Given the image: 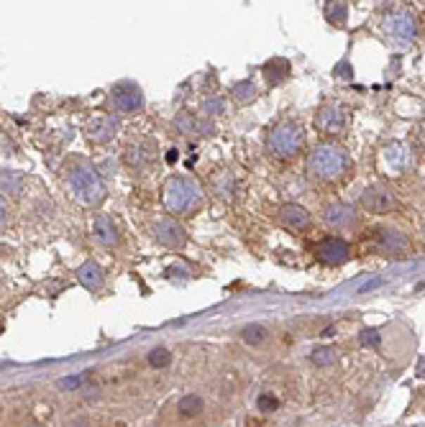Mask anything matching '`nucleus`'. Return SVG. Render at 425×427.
<instances>
[{
	"label": "nucleus",
	"instance_id": "nucleus-1",
	"mask_svg": "<svg viewBox=\"0 0 425 427\" xmlns=\"http://www.w3.org/2000/svg\"><path fill=\"white\" fill-rule=\"evenodd\" d=\"M348 169H351V156L343 146L338 144H318L307 156V174L315 182L336 184L341 179H346Z\"/></svg>",
	"mask_w": 425,
	"mask_h": 427
},
{
	"label": "nucleus",
	"instance_id": "nucleus-2",
	"mask_svg": "<svg viewBox=\"0 0 425 427\" xmlns=\"http://www.w3.org/2000/svg\"><path fill=\"white\" fill-rule=\"evenodd\" d=\"M67 187H70L72 197L82 205H100L106 200L108 189H106V182H103V177L98 174V169L87 164L85 159H75L70 161V167H67Z\"/></svg>",
	"mask_w": 425,
	"mask_h": 427
},
{
	"label": "nucleus",
	"instance_id": "nucleus-3",
	"mask_svg": "<svg viewBox=\"0 0 425 427\" xmlns=\"http://www.w3.org/2000/svg\"><path fill=\"white\" fill-rule=\"evenodd\" d=\"M203 205V189L190 177H170L164 184V208L172 215H190Z\"/></svg>",
	"mask_w": 425,
	"mask_h": 427
},
{
	"label": "nucleus",
	"instance_id": "nucleus-4",
	"mask_svg": "<svg viewBox=\"0 0 425 427\" xmlns=\"http://www.w3.org/2000/svg\"><path fill=\"white\" fill-rule=\"evenodd\" d=\"M305 146V131L298 120L284 118L279 120L274 128L267 136V151H269L274 159H295V156L303 151Z\"/></svg>",
	"mask_w": 425,
	"mask_h": 427
},
{
	"label": "nucleus",
	"instance_id": "nucleus-5",
	"mask_svg": "<svg viewBox=\"0 0 425 427\" xmlns=\"http://www.w3.org/2000/svg\"><path fill=\"white\" fill-rule=\"evenodd\" d=\"M108 100H110V108L121 115H134V113L144 110V92L141 87L131 79H123V82H115L108 92Z\"/></svg>",
	"mask_w": 425,
	"mask_h": 427
},
{
	"label": "nucleus",
	"instance_id": "nucleus-6",
	"mask_svg": "<svg viewBox=\"0 0 425 427\" xmlns=\"http://www.w3.org/2000/svg\"><path fill=\"white\" fill-rule=\"evenodd\" d=\"M384 34L400 44H410L418 36V18L410 11H395V13L384 15L382 21Z\"/></svg>",
	"mask_w": 425,
	"mask_h": 427
},
{
	"label": "nucleus",
	"instance_id": "nucleus-7",
	"mask_svg": "<svg viewBox=\"0 0 425 427\" xmlns=\"http://www.w3.org/2000/svg\"><path fill=\"white\" fill-rule=\"evenodd\" d=\"M123 161L128 169L134 172H146L149 167H154L156 161V144L154 139H136L131 141L123 151Z\"/></svg>",
	"mask_w": 425,
	"mask_h": 427
},
{
	"label": "nucleus",
	"instance_id": "nucleus-8",
	"mask_svg": "<svg viewBox=\"0 0 425 427\" xmlns=\"http://www.w3.org/2000/svg\"><path fill=\"white\" fill-rule=\"evenodd\" d=\"M348 126V110L341 103H328L315 113V128L320 134L336 136Z\"/></svg>",
	"mask_w": 425,
	"mask_h": 427
},
{
	"label": "nucleus",
	"instance_id": "nucleus-9",
	"mask_svg": "<svg viewBox=\"0 0 425 427\" xmlns=\"http://www.w3.org/2000/svg\"><path fill=\"white\" fill-rule=\"evenodd\" d=\"M151 233H154V238L162 246H167V248H182V246L187 243V231H184L182 225H179V220H175V217L156 220Z\"/></svg>",
	"mask_w": 425,
	"mask_h": 427
},
{
	"label": "nucleus",
	"instance_id": "nucleus-10",
	"mask_svg": "<svg viewBox=\"0 0 425 427\" xmlns=\"http://www.w3.org/2000/svg\"><path fill=\"white\" fill-rule=\"evenodd\" d=\"M118 128H121V123L113 115H95L85 126V136L90 144L103 146V144H110L118 136Z\"/></svg>",
	"mask_w": 425,
	"mask_h": 427
},
{
	"label": "nucleus",
	"instance_id": "nucleus-11",
	"mask_svg": "<svg viewBox=\"0 0 425 427\" xmlns=\"http://www.w3.org/2000/svg\"><path fill=\"white\" fill-rule=\"evenodd\" d=\"M315 256H318L323 264H328V267H338V264L348 261L351 248H348V243L343 238L328 236V238H323L318 246H315Z\"/></svg>",
	"mask_w": 425,
	"mask_h": 427
},
{
	"label": "nucleus",
	"instance_id": "nucleus-12",
	"mask_svg": "<svg viewBox=\"0 0 425 427\" xmlns=\"http://www.w3.org/2000/svg\"><path fill=\"white\" fill-rule=\"evenodd\" d=\"M362 205H364V210H369V212H390L397 208V197L384 187H369V189H364Z\"/></svg>",
	"mask_w": 425,
	"mask_h": 427
},
{
	"label": "nucleus",
	"instance_id": "nucleus-13",
	"mask_svg": "<svg viewBox=\"0 0 425 427\" xmlns=\"http://www.w3.org/2000/svg\"><path fill=\"white\" fill-rule=\"evenodd\" d=\"M323 217H326V223L336 231H348V228H354L356 225V210L351 205H343V203H334L328 205L326 210H323Z\"/></svg>",
	"mask_w": 425,
	"mask_h": 427
},
{
	"label": "nucleus",
	"instance_id": "nucleus-14",
	"mask_svg": "<svg viewBox=\"0 0 425 427\" xmlns=\"http://www.w3.org/2000/svg\"><path fill=\"white\" fill-rule=\"evenodd\" d=\"M92 233H95V241L106 248H115L121 243V231L110 215H98L95 217V225H92Z\"/></svg>",
	"mask_w": 425,
	"mask_h": 427
},
{
	"label": "nucleus",
	"instance_id": "nucleus-15",
	"mask_svg": "<svg viewBox=\"0 0 425 427\" xmlns=\"http://www.w3.org/2000/svg\"><path fill=\"white\" fill-rule=\"evenodd\" d=\"M279 223L284 225V228H290V231H305L307 225H310V212L305 210L303 205H295V203H287L279 208Z\"/></svg>",
	"mask_w": 425,
	"mask_h": 427
},
{
	"label": "nucleus",
	"instance_id": "nucleus-16",
	"mask_svg": "<svg viewBox=\"0 0 425 427\" xmlns=\"http://www.w3.org/2000/svg\"><path fill=\"white\" fill-rule=\"evenodd\" d=\"M374 236H379V248H382L384 253H390V256H400V253L407 251V238H405L400 231L379 228Z\"/></svg>",
	"mask_w": 425,
	"mask_h": 427
},
{
	"label": "nucleus",
	"instance_id": "nucleus-17",
	"mask_svg": "<svg viewBox=\"0 0 425 427\" xmlns=\"http://www.w3.org/2000/svg\"><path fill=\"white\" fill-rule=\"evenodd\" d=\"M77 279L80 284L87 287L90 292H98V289L103 287V281H106V274H103L98 261H85V264L77 269Z\"/></svg>",
	"mask_w": 425,
	"mask_h": 427
},
{
	"label": "nucleus",
	"instance_id": "nucleus-18",
	"mask_svg": "<svg viewBox=\"0 0 425 427\" xmlns=\"http://www.w3.org/2000/svg\"><path fill=\"white\" fill-rule=\"evenodd\" d=\"M175 128H177L182 136H198V134L208 136L210 134V126H208V123H200L198 115H192L190 110L179 113L177 118H175Z\"/></svg>",
	"mask_w": 425,
	"mask_h": 427
},
{
	"label": "nucleus",
	"instance_id": "nucleus-19",
	"mask_svg": "<svg viewBox=\"0 0 425 427\" xmlns=\"http://www.w3.org/2000/svg\"><path fill=\"white\" fill-rule=\"evenodd\" d=\"M264 77H267V82H269V84L284 82V79L290 77V62H287V59H282V56H274V59H269V62L264 64Z\"/></svg>",
	"mask_w": 425,
	"mask_h": 427
},
{
	"label": "nucleus",
	"instance_id": "nucleus-20",
	"mask_svg": "<svg viewBox=\"0 0 425 427\" xmlns=\"http://www.w3.org/2000/svg\"><path fill=\"white\" fill-rule=\"evenodd\" d=\"M384 159H387V164L395 172H405V169L410 167V154H407V148L402 144H390V146L384 148Z\"/></svg>",
	"mask_w": 425,
	"mask_h": 427
},
{
	"label": "nucleus",
	"instance_id": "nucleus-21",
	"mask_svg": "<svg viewBox=\"0 0 425 427\" xmlns=\"http://www.w3.org/2000/svg\"><path fill=\"white\" fill-rule=\"evenodd\" d=\"M21 187H23V174L21 172H13V169H3L0 172V192L3 195H21Z\"/></svg>",
	"mask_w": 425,
	"mask_h": 427
},
{
	"label": "nucleus",
	"instance_id": "nucleus-22",
	"mask_svg": "<svg viewBox=\"0 0 425 427\" xmlns=\"http://www.w3.org/2000/svg\"><path fill=\"white\" fill-rule=\"evenodd\" d=\"M231 98L241 106H248L256 100V84L254 79H239V82L231 84Z\"/></svg>",
	"mask_w": 425,
	"mask_h": 427
},
{
	"label": "nucleus",
	"instance_id": "nucleus-23",
	"mask_svg": "<svg viewBox=\"0 0 425 427\" xmlns=\"http://www.w3.org/2000/svg\"><path fill=\"white\" fill-rule=\"evenodd\" d=\"M267 338H269V330L264 328V325H246V328L241 330V340L246 345H254V348H259V345L267 343Z\"/></svg>",
	"mask_w": 425,
	"mask_h": 427
},
{
	"label": "nucleus",
	"instance_id": "nucleus-24",
	"mask_svg": "<svg viewBox=\"0 0 425 427\" xmlns=\"http://www.w3.org/2000/svg\"><path fill=\"white\" fill-rule=\"evenodd\" d=\"M226 110H228L226 100L218 98V95L205 98V100H203V106H200V113H203L205 118H220V115H226Z\"/></svg>",
	"mask_w": 425,
	"mask_h": 427
},
{
	"label": "nucleus",
	"instance_id": "nucleus-25",
	"mask_svg": "<svg viewBox=\"0 0 425 427\" xmlns=\"http://www.w3.org/2000/svg\"><path fill=\"white\" fill-rule=\"evenodd\" d=\"M203 400H200L198 394H187V397H182L177 404V412L182 414V417H198L200 412H203Z\"/></svg>",
	"mask_w": 425,
	"mask_h": 427
},
{
	"label": "nucleus",
	"instance_id": "nucleus-26",
	"mask_svg": "<svg viewBox=\"0 0 425 427\" xmlns=\"http://www.w3.org/2000/svg\"><path fill=\"white\" fill-rule=\"evenodd\" d=\"M326 18H328V23H334V26H343V23H346L348 11H346V6H343V0H328Z\"/></svg>",
	"mask_w": 425,
	"mask_h": 427
},
{
	"label": "nucleus",
	"instance_id": "nucleus-27",
	"mask_svg": "<svg viewBox=\"0 0 425 427\" xmlns=\"http://www.w3.org/2000/svg\"><path fill=\"white\" fill-rule=\"evenodd\" d=\"M336 358H338V350L331 348V345H320V348L312 350L310 361H312L315 366H328V364H334Z\"/></svg>",
	"mask_w": 425,
	"mask_h": 427
},
{
	"label": "nucleus",
	"instance_id": "nucleus-28",
	"mask_svg": "<svg viewBox=\"0 0 425 427\" xmlns=\"http://www.w3.org/2000/svg\"><path fill=\"white\" fill-rule=\"evenodd\" d=\"M149 364H151V369H167V366L172 364V353L167 348H154L149 353Z\"/></svg>",
	"mask_w": 425,
	"mask_h": 427
},
{
	"label": "nucleus",
	"instance_id": "nucleus-29",
	"mask_svg": "<svg viewBox=\"0 0 425 427\" xmlns=\"http://www.w3.org/2000/svg\"><path fill=\"white\" fill-rule=\"evenodd\" d=\"M256 407H259L262 412H274L277 407H279V400H277V397H272V394H262V397L256 400Z\"/></svg>",
	"mask_w": 425,
	"mask_h": 427
},
{
	"label": "nucleus",
	"instance_id": "nucleus-30",
	"mask_svg": "<svg viewBox=\"0 0 425 427\" xmlns=\"http://www.w3.org/2000/svg\"><path fill=\"white\" fill-rule=\"evenodd\" d=\"M362 343L364 345H379L382 340H379V333H376V330H364V333H362Z\"/></svg>",
	"mask_w": 425,
	"mask_h": 427
},
{
	"label": "nucleus",
	"instance_id": "nucleus-31",
	"mask_svg": "<svg viewBox=\"0 0 425 427\" xmlns=\"http://www.w3.org/2000/svg\"><path fill=\"white\" fill-rule=\"evenodd\" d=\"M376 287H382V279H372V281H367L364 287H359V294L369 292V289H376Z\"/></svg>",
	"mask_w": 425,
	"mask_h": 427
},
{
	"label": "nucleus",
	"instance_id": "nucleus-32",
	"mask_svg": "<svg viewBox=\"0 0 425 427\" xmlns=\"http://www.w3.org/2000/svg\"><path fill=\"white\" fill-rule=\"evenodd\" d=\"M336 75H338V77H348V75H351V72H348V64L346 62L338 64V67H336Z\"/></svg>",
	"mask_w": 425,
	"mask_h": 427
},
{
	"label": "nucleus",
	"instance_id": "nucleus-33",
	"mask_svg": "<svg viewBox=\"0 0 425 427\" xmlns=\"http://www.w3.org/2000/svg\"><path fill=\"white\" fill-rule=\"evenodd\" d=\"M3 225H6V208L0 203V231H3Z\"/></svg>",
	"mask_w": 425,
	"mask_h": 427
},
{
	"label": "nucleus",
	"instance_id": "nucleus-34",
	"mask_svg": "<svg viewBox=\"0 0 425 427\" xmlns=\"http://www.w3.org/2000/svg\"><path fill=\"white\" fill-rule=\"evenodd\" d=\"M167 161H170V164H172V161H177V151H175V148H172L170 154H167Z\"/></svg>",
	"mask_w": 425,
	"mask_h": 427
},
{
	"label": "nucleus",
	"instance_id": "nucleus-35",
	"mask_svg": "<svg viewBox=\"0 0 425 427\" xmlns=\"http://www.w3.org/2000/svg\"><path fill=\"white\" fill-rule=\"evenodd\" d=\"M423 236H425V223H423Z\"/></svg>",
	"mask_w": 425,
	"mask_h": 427
}]
</instances>
